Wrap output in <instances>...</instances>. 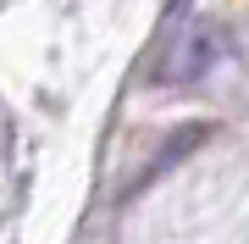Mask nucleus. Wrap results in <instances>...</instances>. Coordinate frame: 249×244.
Wrapping results in <instances>:
<instances>
[{"label": "nucleus", "mask_w": 249, "mask_h": 244, "mask_svg": "<svg viewBox=\"0 0 249 244\" xmlns=\"http://www.w3.org/2000/svg\"><path fill=\"white\" fill-rule=\"evenodd\" d=\"M222 56H227V34H222L216 22H194V28H183V34L172 39V50H166V56H160L155 83H166V89L199 83L216 61H222Z\"/></svg>", "instance_id": "obj_1"}]
</instances>
